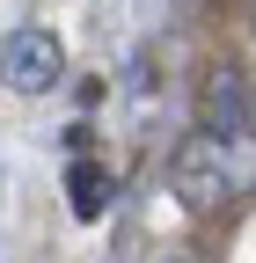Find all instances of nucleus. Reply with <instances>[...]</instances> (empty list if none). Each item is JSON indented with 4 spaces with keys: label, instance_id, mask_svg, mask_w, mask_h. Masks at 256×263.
<instances>
[{
    "label": "nucleus",
    "instance_id": "nucleus-3",
    "mask_svg": "<svg viewBox=\"0 0 256 263\" xmlns=\"http://www.w3.org/2000/svg\"><path fill=\"white\" fill-rule=\"evenodd\" d=\"M59 66H66V51H59L51 29H15V37L0 44V73H8L15 95H44L59 81Z\"/></svg>",
    "mask_w": 256,
    "mask_h": 263
},
{
    "label": "nucleus",
    "instance_id": "nucleus-2",
    "mask_svg": "<svg viewBox=\"0 0 256 263\" xmlns=\"http://www.w3.org/2000/svg\"><path fill=\"white\" fill-rule=\"evenodd\" d=\"M249 124H256L249 73L234 59H212L205 81H198V132H205V139H249Z\"/></svg>",
    "mask_w": 256,
    "mask_h": 263
},
{
    "label": "nucleus",
    "instance_id": "nucleus-1",
    "mask_svg": "<svg viewBox=\"0 0 256 263\" xmlns=\"http://www.w3.org/2000/svg\"><path fill=\"white\" fill-rule=\"evenodd\" d=\"M169 190L183 197L190 212H220L234 197L256 190V139H183L169 161Z\"/></svg>",
    "mask_w": 256,
    "mask_h": 263
},
{
    "label": "nucleus",
    "instance_id": "nucleus-5",
    "mask_svg": "<svg viewBox=\"0 0 256 263\" xmlns=\"http://www.w3.org/2000/svg\"><path fill=\"white\" fill-rule=\"evenodd\" d=\"M249 22H256V0H249Z\"/></svg>",
    "mask_w": 256,
    "mask_h": 263
},
{
    "label": "nucleus",
    "instance_id": "nucleus-4",
    "mask_svg": "<svg viewBox=\"0 0 256 263\" xmlns=\"http://www.w3.org/2000/svg\"><path fill=\"white\" fill-rule=\"evenodd\" d=\"M66 197H74V219H103V205H110V168L74 161V168H66Z\"/></svg>",
    "mask_w": 256,
    "mask_h": 263
}]
</instances>
